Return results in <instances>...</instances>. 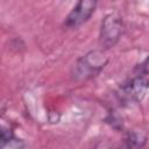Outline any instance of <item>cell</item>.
Here are the masks:
<instances>
[{"label": "cell", "mask_w": 149, "mask_h": 149, "mask_svg": "<svg viewBox=\"0 0 149 149\" xmlns=\"http://www.w3.org/2000/svg\"><path fill=\"white\" fill-rule=\"evenodd\" d=\"M106 122H108L114 129L120 130V129L123 128V121H122V118H121L118 113H115V112H112V113L108 114V116L106 118Z\"/></svg>", "instance_id": "cell-6"}, {"label": "cell", "mask_w": 149, "mask_h": 149, "mask_svg": "<svg viewBox=\"0 0 149 149\" xmlns=\"http://www.w3.org/2000/svg\"><path fill=\"white\" fill-rule=\"evenodd\" d=\"M135 72L136 74H143V76L149 74V56L135 68Z\"/></svg>", "instance_id": "cell-8"}, {"label": "cell", "mask_w": 149, "mask_h": 149, "mask_svg": "<svg viewBox=\"0 0 149 149\" xmlns=\"http://www.w3.org/2000/svg\"><path fill=\"white\" fill-rule=\"evenodd\" d=\"M123 141L127 148H142L147 143V135L140 130H129Z\"/></svg>", "instance_id": "cell-5"}, {"label": "cell", "mask_w": 149, "mask_h": 149, "mask_svg": "<svg viewBox=\"0 0 149 149\" xmlns=\"http://www.w3.org/2000/svg\"><path fill=\"white\" fill-rule=\"evenodd\" d=\"M108 63V57L104 50L94 49L81 56L74 63L71 76L74 80H88L98 76Z\"/></svg>", "instance_id": "cell-1"}, {"label": "cell", "mask_w": 149, "mask_h": 149, "mask_svg": "<svg viewBox=\"0 0 149 149\" xmlns=\"http://www.w3.org/2000/svg\"><path fill=\"white\" fill-rule=\"evenodd\" d=\"M98 0H78L76 6L70 10L64 20V26L76 29L86 23L97 9Z\"/></svg>", "instance_id": "cell-4"}, {"label": "cell", "mask_w": 149, "mask_h": 149, "mask_svg": "<svg viewBox=\"0 0 149 149\" xmlns=\"http://www.w3.org/2000/svg\"><path fill=\"white\" fill-rule=\"evenodd\" d=\"M123 33V22L122 19L114 14H107L104 16L99 31V44L105 49H111L115 47Z\"/></svg>", "instance_id": "cell-2"}, {"label": "cell", "mask_w": 149, "mask_h": 149, "mask_svg": "<svg viewBox=\"0 0 149 149\" xmlns=\"http://www.w3.org/2000/svg\"><path fill=\"white\" fill-rule=\"evenodd\" d=\"M15 137H16V136H15V134L13 133V130H12L10 128H6V127L2 126V128H1V140H0V146H1V148L5 149V147H6L12 140H14Z\"/></svg>", "instance_id": "cell-7"}, {"label": "cell", "mask_w": 149, "mask_h": 149, "mask_svg": "<svg viewBox=\"0 0 149 149\" xmlns=\"http://www.w3.org/2000/svg\"><path fill=\"white\" fill-rule=\"evenodd\" d=\"M149 90V79L147 76L136 74L125 81L118 91V97L122 102H141Z\"/></svg>", "instance_id": "cell-3"}]
</instances>
